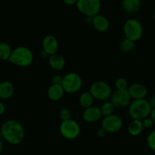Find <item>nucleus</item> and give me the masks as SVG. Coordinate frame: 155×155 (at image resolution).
Returning <instances> with one entry per match:
<instances>
[{"mask_svg":"<svg viewBox=\"0 0 155 155\" xmlns=\"http://www.w3.org/2000/svg\"><path fill=\"white\" fill-rule=\"evenodd\" d=\"M0 130L3 139L11 145H19L24 140V127L22 124L16 120H8L5 121Z\"/></svg>","mask_w":155,"mask_h":155,"instance_id":"nucleus-1","label":"nucleus"},{"mask_svg":"<svg viewBox=\"0 0 155 155\" xmlns=\"http://www.w3.org/2000/svg\"><path fill=\"white\" fill-rule=\"evenodd\" d=\"M33 61L31 50L25 46H18L12 49L9 61L15 66L25 68L30 66Z\"/></svg>","mask_w":155,"mask_h":155,"instance_id":"nucleus-2","label":"nucleus"},{"mask_svg":"<svg viewBox=\"0 0 155 155\" xmlns=\"http://www.w3.org/2000/svg\"><path fill=\"white\" fill-rule=\"evenodd\" d=\"M151 110L149 101L145 98L133 100L129 106V114L132 120H142L150 116Z\"/></svg>","mask_w":155,"mask_h":155,"instance_id":"nucleus-3","label":"nucleus"},{"mask_svg":"<svg viewBox=\"0 0 155 155\" xmlns=\"http://www.w3.org/2000/svg\"><path fill=\"white\" fill-rule=\"evenodd\" d=\"M123 33L126 39L135 42L142 37L144 30L141 23L135 18H130L123 25Z\"/></svg>","mask_w":155,"mask_h":155,"instance_id":"nucleus-4","label":"nucleus"},{"mask_svg":"<svg viewBox=\"0 0 155 155\" xmlns=\"http://www.w3.org/2000/svg\"><path fill=\"white\" fill-rule=\"evenodd\" d=\"M82 84V78L75 72L68 73L62 79V86L65 92L68 94H74L78 92L81 89Z\"/></svg>","mask_w":155,"mask_h":155,"instance_id":"nucleus-5","label":"nucleus"},{"mask_svg":"<svg viewBox=\"0 0 155 155\" xmlns=\"http://www.w3.org/2000/svg\"><path fill=\"white\" fill-rule=\"evenodd\" d=\"M89 92L94 99L98 101H106L109 99L112 93L110 86L104 81L94 82L90 86Z\"/></svg>","mask_w":155,"mask_h":155,"instance_id":"nucleus-6","label":"nucleus"},{"mask_svg":"<svg viewBox=\"0 0 155 155\" xmlns=\"http://www.w3.org/2000/svg\"><path fill=\"white\" fill-rule=\"evenodd\" d=\"M76 8L80 13L86 17H94L98 15L101 8L100 0H78Z\"/></svg>","mask_w":155,"mask_h":155,"instance_id":"nucleus-7","label":"nucleus"},{"mask_svg":"<svg viewBox=\"0 0 155 155\" xmlns=\"http://www.w3.org/2000/svg\"><path fill=\"white\" fill-rule=\"evenodd\" d=\"M59 132L62 137L68 140H72L78 137L81 133L79 124L74 120L62 121L59 126Z\"/></svg>","mask_w":155,"mask_h":155,"instance_id":"nucleus-8","label":"nucleus"},{"mask_svg":"<svg viewBox=\"0 0 155 155\" xmlns=\"http://www.w3.org/2000/svg\"><path fill=\"white\" fill-rule=\"evenodd\" d=\"M122 120L116 114H112L104 117L102 120L101 127L106 130L107 133H115L119 131L122 127Z\"/></svg>","mask_w":155,"mask_h":155,"instance_id":"nucleus-9","label":"nucleus"},{"mask_svg":"<svg viewBox=\"0 0 155 155\" xmlns=\"http://www.w3.org/2000/svg\"><path fill=\"white\" fill-rule=\"evenodd\" d=\"M130 95L128 89L126 90H115L112 92L110 97V101L113 104L115 108L123 109L129 106L131 103Z\"/></svg>","mask_w":155,"mask_h":155,"instance_id":"nucleus-10","label":"nucleus"},{"mask_svg":"<svg viewBox=\"0 0 155 155\" xmlns=\"http://www.w3.org/2000/svg\"><path fill=\"white\" fill-rule=\"evenodd\" d=\"M43 51L50 57V55L56 54L59 50V42L55 36L47 35L42 40Z\"/></svg>","mask_w":155,"mask_h":155,"instance_id":"nucleus-11","label":"nucleus"},{"mask_svg":"<svg viewBox=\"0 0 155 155\" xmlns=\"http://www.w3.org/2000/svg\"><path fill=\"white\" fill-rule=\"evenodd\" d=\"M128 92L131 98L134 100L144 99L147 95V89L144 84L133 83L128 88Z\"/></svg>","mask_w":155,"mask_h":155,"instance_id":"nucleus-12","label":"nucleus"},{"mask_svg":"<svg viewBox=\"0 0 155 155\" xmlns=\"http://www.w3.org/2000/svg\"><path fill=\"white\" fill-rule=\"evenodd\" d=\"M102 113L100 107L97 106H91L84 110L82 113V118L87 123H95L100 120L102 117Z\"/></svg>","mask_w":155,"mask_h":155,"instance_id":"nucleus-13","label":"nucleus"},{"mask_svg":"<svg viewBox=\"0 0 155 155\" xmlns=\"http://www.w3.org/2000/svg\"><path fill=\"white\" fill-rule=\"evenodd\" d=\"M92 26L97 32L104 33L109 29V21L106 17L98 14L93 18Z\"/></svg>","mask_w":155,"mask_h":155,"instance_id":"nucleus-14","label":"nucleus"},{"mask_svg":"<svg viewBox=\"0 0 155 155\" xmlns=\"http://www.w3.org/2000/svg\"><path fill=\"white\" fill-rule=\"evenodd\" d=\"M49 64L54 71H62L65 66V60L63 56L56 53L49 57Z\"/></svg>","mask_w":155,"mask_h":155,"instance_id":"nucleus-15","label":"nucleus"},{"mask_svg":"<svg viewBox=\"0 0 155 155\" xmlns=\"http://www.w3.org/2000/svg\"><path fill=\"white\" fill-rule=\"evenodd\" d=\"M64 93H65V91H64L62 85L51 84V86L49 87L48 90H47L48 98L53 101H57L60 100L63 97Z\"/></svg>","mask_w":155,"mask_h":155,"instance_id":"nucleus-16","label":"nucleus"},{"mask_svg":"<svg viewBox=\"0 0 155 155\" xmlns=\"http://www.w3.org/2000/svg\"><path fill=\"white\" fill-rule=\"evenodd\" d=\"M15 92V87L11 82L2 81L0 82V98L9 99L13 95Z\"/></svg>","mask_w":155,"mask_h":155,"instance_id":"nucleus-17","label":"nucleus"},{"mask_svg":"<svg viewBox=\"0 0 155 155\" xmlns=\"http://www.w3.org/2000/svg\"><path fill=\"white\" fill-rule=\"evenodd\" d=\"M141 7V0H122V8L129 14L138 12Z\"/></svg>","mask_w":155,"mask_h":155,"instance_id":"nucleus-18","label":"nucleus"},{"mask_svg":"<svg viewBox=\"0 0 155 155\" xmlns=\"http://www.w3.org/2000/svg\"><path fill=\"white\" fill-rule=\"evenodd\" d=\"M142 122L138 120H133L128 126V132L132 136H138L143 131Z\"/></svg>","mask_w":155,"mask_h":155,"instance_id":"nucleus-19","label":"nucleus"},{"mask_svg":"<svg viewBox=\"0 0 155 155\" xmlns=\"http://www.w3.org/2000/svg\"><path fill=\"white\" fill-rule=\"evenodd\" d=\"M94 98L92 96L90 92H84L81 93L79 96L78 98V103L80 106L83 108L86 109L88 107L93 106V103H94Z\"/></svg>","mask_w":155,"mask_h":155,"instance_id":"nucleus-20","label":"nucleus"},{"mask_svg":"<svg viewBox=\"0 0 155 155\" xmlns=\"http://www.w3.org/2000/svg\"><path fill=\"white\" fill-rule=\"evenodd\" d=\"M12 49L10 45L4 42H0V60L5 61L10 58Z\"/></svg>","mask_w":155,"mask_h":155,"instance_id":"nucleus-21","label":"nucleus"},{"mask_svg":"<svg viewBox=\"0 0 155 155\" xmlns=\"http://www.w3.org/2000/svg\"><path fill=\"white\" fill-rule=\"evenodd\" d=\"M100 110H101L102 115L103 117H107L109 115L113 114L114 112H115V106L113 105L112 102L110 101H105L103 104L101 105V107H100Z\"/></svg>","mask_w":155,"mask_h":155,"instance_id":"nucleus-22","label":"nucleus"},{"mask_svg":"<svg viewBox=\"0 0 155 155\" xmlns=\"http://www.w3.org/2000/svg\"><path fill=\"white\" fill-rule=\"evenodd\" d=\"M135 42H132L130 39H128L125 38L124 39L120 42L119 44V49L124 53L131 52L132 50L135 48Z\"/></svg>","mask_w":155,"mask_h":155,"instance_id":"nucleus-23","label":"nucleus"},{"mask_svg":"<svg viewBox=\"0 0 155 155\" xmlns=\"http://www.w3.org/2000/svg\"><path fill=\"white\" fill-rule=\"evenodd\" d=\"M115 86L116 90H126L129 88V83L126 79L119 77L115 80Z\"/></svg>","mask_w":155,"mask_h":155,"instance_id":"nucleus-24","label":"nucleus"},{"mask_svg":"<svg viewBox=\"0 0 155 155\" xmlns=\"http://www.w3.org/2000/svg\"><path fill=\"white\" fill-rule=\"evenodd\" d=\"M147 145L151 151L155 152V130L150 132L147 137Z\"/></svg>","mask_w":155,"mask_h":155,"instance_id":"nucleus-25","label":"nucleus"},{"mask_svg":"<svg viewBox=\"0 0 155 155\" xmlns=\"http://www.w3.org/2000/svg\"><path fill=\"white\" fill-rule=\"evenodd\" d=\"M59 116L62 121L68 120L71 119L72 113H71V111L68 108H62V110L59 111Z\"/></svg>","mask_w":155,"mask_h":155,"instance_id":"nucleus-26","label":"nucleus"},{"mask_svg":"<svg viewBox=\"0 0 155 155\" xmlns=\"http://www.w3.org/2000/svg\"><path fill=\"white\" fill-rule=\"evenodd\" d=\"M62 79H63V77H62L59 74H55L53 77H51V84L53 85H62Z\"/></svg>","mask_w":155,"mask_h":155,"instance_id":"nucleus-27","label":"nucleus"},{"mask_svg":"<svg viewBox=\"0 0 155 155\" xmlns=\"http://www.w3.org/2000/svg\"><path fill=\"white\" fill-rule=\"evenodd\" d=\"M141 122H142V125L144 128H150L154 124V123H153V121L152 120V119L150 117H147L144 118V120H141Z\"/></svg>","mask_w":155,"mask_h":155,"instance_id":"nucleus-28","label":"nucleus"},{"mask_svg":"<svg viewBox=\"0 0 155 155\" xmlns=\"http://www.w3.org/2000/svg\"><path fill=\"white\" fill-rule=\"evenodd\" d=\"M96 133H97V136H98V137L103 138V137H104L105 136H106V133H106V130H105L104 129L102 128V127H100V128L97 129Z\"/></svg>","mask_w":155,"mask_h":155,"instance_id":"nucleus-29","label":"nucleus"},{"mask_svg":"<svg viewBox=\"0 0 155 155\" xmlns=\"http://www.w3.org/2000/svg\"><path fill=\"white\" fill-rule=\"evenodd\" d=\"M62 2L66 5H76L78 0H62Z\"/></svg>","mask_w":155,"mask_h":155,"instance_id":"nucleus-30","label":"nucleus"},{"mask_svg":"<svg viewBox=\"0 0 155 155\" xmlns=\"http://www.w3.org/2000/svg\"><path fill=\"white\" fill-rule=\"evenodd\" d=\"M149 104H150V107L152 109H155V95H152L151 98L149 100Z\"/></svg>","mask_w":155,"mask_h":155,"instance_id":"nucleus-31","label":"nucleus"},{"mask_svg":"<svg viewBox=\"0 0 155 155\" xmlns=\"http://www.w3.org/2000/svg\"><path fill=\"white\" fill-rule=\"evenodd\" d=\"M5 105L4 103L0 101V116L2 115L5 113Z\"/></svg>","mask_w":155,"mask_h":155,"instance_id":"nucleus-32","label":"nucleus"},{"mask_svg":"<svg viewBox=\"0 0 155 155\" xmlns=\"http://www.w3.org/2000/svg\"><path fill=\"white\" fill-rule=\"evenodd\" d=\"M149 117L151 118L152 120L153 121V123H154V124H155V109H152L151 112H150V116Z\"/></svg>","mask_w":155,"mask_h":155,"instance_id":"nucleus-33","label":"nucleus"},{"mask_svg":"<svg viewBox=\"0 0 155 155\" xmlns=\"http://www.w3.org/2000/svg\"><path fill=\"white\" fill-rule=\"evenodd\" d=\"M93 18H94V17H86V22H87V24H91V25H92Z\"/></svg>","mask_w":155,"mask_h":155,"instance_id":"nucleus-34","label":"nucleus"},{"mask_svg":"<svg viewBox=\"0 0 155 155\" xmlns=\"http://www.w3.org/2000/svg\"><path fill=\"white\" fill-rule=\"evenodd\" d=\"M3 149H4V144H3V142L0 140V154L2 152Z\"/></svg>","mask_w":155,"mask_h":155,"instance_id":"nucleus-35","label":"nucleus"},{"mask_svg":"<svg viewBox=\"0 0 155 155\" xmlns=\"http://www.w3.org/2000/svg\"><path fill=\"white\" fill-rule=\"evenodd\" d=\"M153 21H154V22H155V12H154V13H153Z\"/></svg>","mask_w":155,"mask_h":155,"instance_id":"nucleus-36","label":"nucleus"},{"mask_svg":"<svg viewBox=\"0 0 155 155\" xmlns=\"http://www.w3.org/2000/svg\"><path fill=\"white\" fill-rule=\"evenodd\" d=\"M2 138V133H1V130H0V140H1V139Z\"/></svg>","mask_w":155,"mask_h":155,"instance_id":"nucleus-37","label":"nucleus"},{"mask_svg":"<svg viewBox=\"0 0 155 155\" xmlns=\"http://www.w3.org/2000/svg\"></svg>","mask_w":155,"mask_h":155,"instance_id":"nucleus-38","label":"nucleus"}]
</instances>
